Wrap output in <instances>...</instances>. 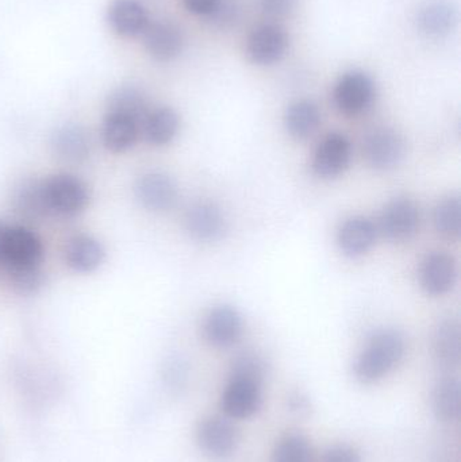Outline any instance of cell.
<instances>
[{
	"instance_id": "6da1fadb",
	"label": "cell",
	"mask_w": 461,
	"mask_h": 462,
	"mask_svg": "<svg viewBox=\"0 0 461 462\" xmlns=\"http://www.w3.org/2000/svg\"><path fill=\"white\" fill-rule=\"evenodd\" d=\"M406 355V338L394 328H378L370 334L354 361V376L360 384L371 385L389 376Z\"/></svg>"
},
{
	"instance_id": "7a4b0ae2",
	"label": "cell",
	"mask_w": 461,
	"mask_h": 462,
	"mask_svg": "<svg viewBox=\"0 0 461 462\" xmlns=\"http://www.w3.org/2000/svg\"><path fill=\"white\" fill-rule=\"evenodd\" d=\"M264 376L230 369L229 380L222 391L219 407L230 420H248L263 406Z\"/></svg>"
},
{
	"instance_id": "3957f363",
	"label": "cell",
	"mask_w": 461,
	"mask_h": 462,
	"mask_svg": "<svg viewBox=\"0 0 461 462\" xmlns=\"http://www.w3.org/2000/svg\"><path fill=\"white\" fill-rule=\"evenodd\" d=\"M43 195L51 216L73 218L89 203L88 187L78 176L57 173L43 180Z\"/></svg>"
},
{
	"instance_id": "277c9868",
	"label": "cell",
	"mask_w": 461,
	"mask_h": 462,
	"mask_svg": "<svg viewBox=\"0 0 461 462\" xmlns=\"http://www.w3.org/2000/svg\"><path fill=\"white\" fill-rule=\"evenodd\" d=\"M375 97V81L367 72L360 69L348 70L341 75L333 89L336 108L349 118L367 113Z\"/></svg>"
},
{
	"instance_id": "5b68a950",
	"label": "cell",
	"mask_w": 461,
	"mask_h": 462,
	"mask_svg": "<svg viewBox=\"0 0 461 462\" xmlns=\"http://www.w3.org/2000/svg\"><path fill=\"white\" fill-rule=\"evenodd\" d=\"M376 226L379 234L395 244L410 241L421 226V210L410 198H395L384 206Z\"/></svg>"
},
{
	"instance_id": "8992f818",
	"label": "cell",
	"mask_w": 461,
	"mask_h": 462,
	"mask_svg": "<svg viewBox=\"0 0 461 462\" xmlns=\"http://www.w3.org/2000/svg\"><path fill=\"white\" fill-rule=\"evenodd\" d=\"M233 420L225 415H208L200 420L195 430L198 447L208 457H230L240 444V431Z\"/></svg>"
},
{
	"instance_id": "52a82bcc",
	"label": "cell",
	"mask_w": 461,
	"mask_h": 462,
	"mask_svg": "<svg viewBox=\"0 0 461 462\" xmlns=\"http://www.w3.org/2000/svg\"><path fill=\"white\" fill-rule=\"evenodd\" d=\"M405 154V140L392 127H373L363 140V156L373 170L381 172L394 170L402 162Z\"/></svg>"
},
{
	"instance_id": "ba28073f",
	"label": "cell",
	"mask_w": 461,
	"mask_h": 462,
	"mask_svg": "<svg viewBox=\"0 0 461 462\" xmlns=\"http://www.w3.org/2000/svg\"><path fill=\"white\" fill-rule=\"evenodd\" d=\"M290 37L276 23L260 24L246 38L245 53L249 61L259 67H270L283 60L289 51Z\"/></svg>"
},
{
	"instance_id": "9c48e42d",
	"label": "cell",
	"mask_w": 461,
	"mask_h": 462,
	"mask_svg": "<svg viewBox=\"0 0 461 462\" xmlns=\"http://www.w3.org/2000/svg\"><path fill=\"white\" fill-rule=\"evenodd\" d=\"M202 334L210 346L229 349L243 337V315L232 304H217L203 319Z\"/></svg>"
},
{
	"instance_id": "30bf717a",
	"label": "cell",
	"mask_w": 461,
	"mask_h": 462,
	"mask_svg": "<svg viewBox=\"0 0 461 462\" xmlns=\"http://www.w3.org/2000/svg\"><path fill=\"white\" fill-rule=\"evenodd\" d=\"M354 146L344 133L332 132L319 141L313 154L311 168L318 178H338L343 175L352 162Z\"/></svg>"
},
{
	"instance_id": "8fae6325",
	"label": "cell",
	"mask_w": 461,
	"mask_h": 462,
	"mask_svg": "<svg viewBox=\"0 0 461 462\" xmlns=\"http://www.w3.org/2000/svg\"><path fill=\"white\" fill-rule=\"evenodd\" d=\"M184 227L194 241L214 244L227 233V218L221 206L210 200L194 203L184 216Z\"/></svg>"
},
{
	"instance_id": "7c38bea8",
	"label": "cell",
	"mask_w": 461,
	"mask_h": 462,
	"mask_svg": "<svg viewBox=\"0 0 461 462\" xmlns=\"http://www.w3.org/2000/svg\"><path fill=\"white\" fill-rule=\"evenodd\" d=\"M135 199L152 213H165L179 199V189L172 176L160 171L143 173L134 184Z\"/></svg>"
},
{
	"instance_id": "4fadbf2b",
	"label": "cell",
	"mask_w": 461,
	"mask_h": 462,
	"mask_svg": "<svg viewBox=\"0 0 461 462\" xmlns=\"http://www.w3.org/2000/svg\"><path fill=\"white\" fill-rule=\"evenodd\" d=\"M457 263L447 252H432L425 255L420 266V285L430 296H444L454 290L457 282Z\"/></svg>"
},
{
	"instance_id": "5bb4252c",
	"label": "cell",
	"mask_w": 461,
	"mask_h": 462,
	"mask_svg": "<svg viewBox=\"0 0 461 462\" xmlns=\"http://www.w3.org/2000/svg\"><path fill=\"white\" fill-rule=\"evenodd\" d=\"M43 244L40 236L26 226H11L5 238L3 252V268L41 265Z\"/></svg>"
},
{
	"instance_id": "9a60e30c",
	"label": "cell",
	"mask_w": 461,
	"mask_h": 462,
	"mask_svg": "<svg viewBox=\"0 0 461 462\" xmlns=\"http://www.w3.org/2000/svg\"><path fill=\"white\" fill-rule=\"evenodd\" d=\"M146 53L159 62H170L178 59L184 49V34L172 21L151 22L143 32Z\"/></svg>"
},
{
	"instance_id": "2e32d148",
	"label": "cell",
	"mask_w": 461,
	"mask_h": 462,
	"mask_svg": "<svg viewBox=\"0 0 461 462\" xmlns=\"http://www.w3.org/2000/svg\"><path fill=\"white\" fill-rule=\"evenodd\" d=\"M379 231L375 222L364 216L346 218L337 230V245L349 258H359L375 246Z\"/></svg>"
},
{
	"instance_id": "e0dca14e",
	"label": "cell",
	"mask_w": 461,
	"mask_h": 462,
	"mask_svg": "<svg viewBox=\"0 0 461 462\" xmlns=\"http://www.w3.org/2000/svg\"><path fill=\"white\" fill-rule=\"evenodd\" d=\"M459 22V11L449 0H432L425 3L417 14L420 32L430 40L448 37Z\"/></svg>"
},
{
	"instance_id": "ac0fdd59",
	"label": "cell",
	"mask_w": 461,
	"mask_h": 462,
	"mask_svg": "<svg viewBox=\"0 0 461 462\" xmlns=\"http://www.w3.org/2000/svg\"><path fill=\"white\" fill-rule=\"evenodd\" d=\"M107 22L119 37L134 38L143 35L151 19L145 5L138 0H111Z\"/></svg>"
},
{
	"instance_id": "d6986e66",
	"label": "cell",
	"mask_w": 461,
	"mask_h": 462,
	"mask_svg": "<svg viewBox=\"0 0 461 462\" xmlns=\"http://www.w3.org/2000/svg\"><path fill=\"white\" fill-rule=\"evenodd\" d=\"M54 156L68 164H81L91 153L88 133L78 124H65L57 127L51 137Z\"/></svg>"
},
{
	"instance_id": "ffe728a7",
	"label": "cell",
	"mask_w": 461,
	"mask_h": 462,
	"mask_svg": "<svg viewBox=\"0 0 461 462\" xmlns=\"http://www.w3.org/2000/svg\"><path fill=\"white\" fill-rule=\"evenodd\" d=\"M432 353L436 364L444 371H454L460 365L461 333L457 319L447 317L436 325L432 337Z\"/></svg>"
},
{
	"instance_id": "44dd1931",
	"label": "cell",
	"mask_w": 461,
	"mask_h": 462,
	"mask_svg": "<svg viewBox=\"0 0 461 462\" xmlns=\"http://www.w3.org/2000/svg\"><path fill=\"white\" fill-rule=\"evenodd\" d=\"M105 257L103 245L88 234L72 236L65 245V263L78 273H92L100 268Z\"/></svg>"
},
{
	"instance_id": "7402d4cb",
	"label": "cell",
	"mask_w": 461,
	"mask_h": 462,
	"mask_svg": "<svg viewBox=\"0 0 461 462\" xmlns=\"http://www.w3.org/2000/svg\"><path fill=\"white\" fill-rule=\"evenodd\" d=\"M141 125L119 113H106L102 125L103 145L113 153H124L137 143Z\"/></svg>"
},
{
	"instance_id": "603a6c76",
	"label": "cell",
	"mask_w": 461,
	"mask_h": 462,
	"mask_svg": "<svg viewBox=\"0 0 461 462\" xmlns=\"http://www.w3.org/2000/svg\"><path fill=\"white\" fill-rule=\"evenodd\" d=\"M11 205L14 211L27 221H40L51 216L43 195V180L24 179L14 187Z\"/></svg>"
},
{
	"instance_id": "cb8c5ba5",
	"label": "cell",
	"mask_w": 461,
	"mask_h": 462,
	"mask_svg": "<svg viewBox=\"0 0 461 462\" xmlns=\"http://www.w3.org/2000/svg\"><path fill=\"white\" fill-rule=\"evenodd\" d=\"M283 124L290 137L309 140L321 125V110L313 100H295L284 111Z\"/></svg>"
},
{
	"instance_id": "d4e9b609",
	"label": "cell",
	"mask_w": 461,
	"mask_h": 462,
	"mask_svg": "<svg viewBox=\"0 0 461 462\" xmlns=\"http://www.w3.org/2000/svg\"><path fill=\"white\" fill-rule=\"evenodd\" d=\"M180 130V116L168 106L151 110L143 122L141 133L153 146H167L178 137Z\"/></svg>"
},
{
	"instance_id": "484cf974",
	"label": "cell",
	"mask_w": 461,
	"mask_h": 462,
	"mask_svg": "<svg viewBox=\"0 0 461 462\" xmlns=\"http://www.w3.org/2000/svg\"><path fill=\"white\" fill-rule=\"evenodd\" d=\"M461 384L456 376L441 377L432 391V411L443 423L456 422L460 417Z\"/></svg>"
},
{
	"instance_id": "4316f807",
	"label": "cell",
	"mask_w": 461,
	"mask_h": 462,
	"mask_svg": "<svg viewBox=\"0 0 461 462\" xmlns=\"http://www.w3.org/2000/svg\"><path fill=\"white\" fill-rule=\"evenodd\" d=\"M107 113H119L135 119L143 129L146 116L151 113L148 97L135 86H121L111 92L107 99Z\"/></svg>"
},
{
	"instance_id": "83f0119b",
	"label": "cell",
	"mask_w": 461,
	"mask_h": 462,
	"mask_svg": "<svg viewBox=\"0 0 461 462\" xmlns=\"http://www.w3.org/2000/svg\"><path fill=\"white\" fill-rule=\"evenodd\" d=\"M433 226L438 236L456 241L461 234V200L459 195H449L438 200L433 208Z\"/></svg>"
},
{
	"instance_id": "f1b7e54d",
	"label": "cell",
	"mask_w": 461,
	"mask_h": 462,
	"mask_svg": "<svg viewBox=\"0 0 461 462\" xmlns=\"http://www.w3.org/2000/svg\"><path fill=\"white\" fill-rule=\"evenodd\" d=\"M314 450L308 437L300 433H287L276 442L272 462H313Z\"/></svg>"
},
{
	"instance_id": "f546056e",
	"label": "cell",
	"mask_w": 461,
	"mask_h": 462,
	"mask_svg": "<svg viewBox=\"0 0 461 462\" xmlns=\"http://www.w3.org/2000/svg\"><path fill=\"white\" fill-rule=\"evenodd\" d=\"M14 292L21 296H32L40 292L45 285L46 276L41 265L22 266L5 269Z\"/></svg>"
},
{
	"instance_id": "4dcf8cb0",
	"label": "cell",
	"mask_w": 461,
	"mask_h": 462,
	"mask_svg": "<svg viewBox=\"0 0 461 462\" xmlns=\"http://www.w3.org/2000/svg\"><path fill=\"white\" fill-rule=\"evenodd\" d=\"M321 462H363L359 450L349 445H335L325 452Z\"/></svg>"
},
{
	"instance_id": "1f68e13d",
	"label": "cell",
	"mask_w": 461,
	"mask_h": 462,
	"mask_svg": "<svg viewBox=\"0 0 461 462\" xmlns=\"http://www.w3.org/2000/svg\"><path fill=\"white\" fill-rule=\"evenodd\" d=\"M260 8L271 18H283L289 15L297 5V0H259Z\"/></svg>"
},
{
	"instance_id": "d6a6232c",
	"label": "cell",
	"mask_w": 461,
	"mask_h": 462,
	"mask_svg": "<svg viewBox=\"0 0 461 462\" xmlns=\"http://www.w3.org/2000/svg\"><path fill=\"white\" fill-rule=\"evenodd\" d=\"M238 11L240 10H238V5H235V0H222L218 10L214 13L211 18H208V21L218 24V26H227L237 19Z\"/></svg>"
},
{
	"instance_id": "836d02e7",
	"label": "cell",
	"mask_w": 461,
	"mask_h": 462,
	"mask_svg": "<svg viewBox=\"0 0 461 462\" xmlns=\"http://www.w3.org/2000/svg\"><path fill=\"white\" fill-rule=\"evenodd\" d=\"M222 0H183L184 8L192 15L211 18L218 10Z\"/></svg>"
},
{
	"instance_id": "e575fe53",
	"label": "cell",
	"mask_w": 461,
	"mask_h": 462,
	"mask_svg": "<svg viewBox=\"0 0 461 462\" xmlns=\"http://www.w3.org/2000/svg\"><path fill=\"white\" fill-rule=\"evenodd\" d=\"M287 404H289L290 411L300 415V417L310 412V402H309L308 396L300 391H294V393H290L289 398H287Z\"/></svg>"
},
{
	"instance_id": "d590c367",
	"label": "cell",
	"mask_w": 461,
	"mask_h": 462,
	"mask_svg": "<svg viewBox=\"0 0 461 462\" xmlns=\"http://www.w3.org/2000/svg\"><path fill=\"white\" fill-rule=\"evenodd\" d=\"M10 225L5 224L0 219V265L3 266V252H5V238H7Z\"/></svg>"
},
{
	"instance_id": "8d00e7d4",
	"label": "cell",
	"mask_w": 461,
	"mask_h": 462,
	"mask_svg": "<svg viewBox=\"0 0 461 462\" xmlns=\"http://www.w3.org/2000/svg\"><path fill=\"white\" fill-rule=\"evenodd\" d=\"M0 268H3V266H2V265H0Z\"/></svg>"
}]
</instances>
